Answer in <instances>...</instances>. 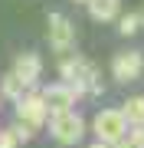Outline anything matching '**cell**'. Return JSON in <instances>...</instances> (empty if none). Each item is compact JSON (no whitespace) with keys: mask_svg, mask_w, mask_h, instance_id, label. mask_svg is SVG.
Returning <instances> with one entry per match:
<instances>
[{"mask_svg":"<svg viewBox=\"0 0 144 148\" xmlns=\"http://www.w3.org/2000/svg\"><path fill=\"white\" fill-rule=\"evenodd\" d=\"M72 3H89V0H72Z\"/></svg>","mask_w":144,"mask_h":148,"instance_id":"cell-18","label":"cell"},{"mask_svg":"<svg viewBox=\"0 0 144 148\" xmlns=\"http://www.w3.org/2000/svg\"><path fill=\"white\" fill-rule=\"evenodd\" d=\"M46 33H49V46L56 53H66L75 43V27H72L69 16H62V13H49V30Z\"/></svg>","mask_w":144,"mask_h":148,"instance_id":"cell-6","label":"cell"},{"mask_svg":"<svg viewBox=\"0 0 144 148\" xmlns=\"http://www.w3.org/2000/svg\"><path fill=\"white\" fill-rule=\"evenodd\" d=\"M49 135L56 138L59 145H79L85 138V119L79 112L66 109V112H53L49 119Z\"/></svg>","mask_w":144,"mask_h":148,"instance_id":"cell-2","label":"cell"},{"mask_svg":"<svg viewBox=\"0 0 144 148\" xmlns=\"http://www.w3.org/2000/svg\"><path fill=\"white\" fill-rule=\"evenodd\" d=\"M138 20H141V27H144V13H138Z\"/></svg>","mask_w":144,"mask_h":148,"instance_id":"cell-17","label":"cell"},{"mask_svg":"<svg viewBox=\"0 0 144 148\" xmlns=\"http://www.w3.org/2000/svg\"><path fill=\"white\" fill-rule=\"evenodd\" d=\"M20 142H16V135L10 132V128H3V132H0V148H16Z\"/></svg>","mask_w":144,"mask_h":148,"instance_id":"cell-14","label":"cell"},{"mask_svg":"<svg viewBox=\"0 0 144 148\" xmlns=\"http://www.w3.org/2000/svg\"><path fill=\"white\" fill-rule=\"evenodd\" d=\"M59 73H62V82L75 86L82 95L85 92H101L105 86H101V73L95 66L89 63L85 56H72V59H62V66H59Z\"/></svg>","mask_w":144,"mask_h":148,"instance_id":"cell-1","label":"cell"},{"mask_svg":"<svg viewBox=\"0 0 144 148\" xmlns=\"http://www.w3.org/2000/svg\"><path fill=\"white\" fill-rule=\"evenodd\" d=\"M23 92H26V89L20 86V79H16L13 73H7L3 79H0V95H7V99H13V102H16V99H20Z\"/></svg>","mask_w":144,"mask_h":148,"instance_id":"cell-11","label":"cell"},{"mask_svg":"<svg viewBox=\"0 0 144 148\" xmlns=\"http://www.w3.org/2000/svg\"><path fill=\"white\" fill-rule=\"evenodd\" d=\"M112 148H134V145H131V142H124V138H118V142H115Z\"/></svg>","mask_w":144,"mask_h":148,"instance_id":"cell-15","label":"cell"},{"mask_svg":"<svg viewBox=\"0 0 144 148\" xmlns=\"http://www.w3.org/2000/svg\"><path fill=\"white\" fill-rule=\"evenodd\" d=\"M141 27V20H138V13H124L121 20H118V30H121V36H134Z\"/></svg>","mask_w":144,"mask_h":148,"instance_id":"cell-12","label":"cell"},{"mask_svg":"<svg viewBox=\"0 0 144 148\" xmlns=\"http://www.w3.org/2000/svg\"><path fill=\"white\" fill-rule=\"evenodd\" d=\"M39 99H43L46 112L53 115V112H66V109H72L75 102L82 99V92L75 89V86H69V82H53V86H46V89L39 92Z\"/></svg>","mask_w":144,"mask_h":148,"instance_id":"cell-4","label":"cell"},{"mask_svg":"<svg viewBox=\"0 0 144 148\" xmlns=\"http://www.w3.org/2000/svg\"><path fill=\"white\" fill-rule=\"evenodd\" d=\"M13 76L20 79L23 89H30V86L39 82V76H43V59H39L36 53H20L13 59Z\"/></svg>","mask_w":144,"mask_h":148,"instance_id":"cell-8","label":"cell"},{"mask_svg":"<svg viewBox=\"0 0 144 148\" xmlns=\"http://www.w3.org/2000/svg\"><path fill=\"white\" fill-rule=\"evenodd\" d=\"M92 128H95V138H98V142L115 145L118 138L128 132V122H124V112L121 109H101L98 115H95V122H92Z\"/></svg>","mask_w":144,"mask_h":148,"instance_id":"cell-3","label":"cell"},{"mask_svg":"<svg viewBox=\"0 0 144 148\" xmlns=\"http://www.w3.org/2000/svg\"><path fill=\"white\" fill-rule=\"evenodd\" d=\"M141 73H144V56L138 53V49L118 53L112 59V76L118 82H134V79H141Z\"/></svg>","mask_w":144,"mask_h":148,"instance_id":"cell-7","label":"cell"},{"mask_svg":"<svg viewBox=\"0 0 144 148\" xmlns=\"http://www.w3.org/2000/svg\"><path fill=\"white\" fill-rule=\"evenodd\" d=\"M118 10H121V0H89V16L95 23H112Z\"/></svg>","mask_w":144,"mask_h":148,"instance_id":"cell-9","label":"cell"},{"mask_svg":"<svg viewBox=\"0 0 144 148\" xmlns=\"http://www.w3.org/2000/svg\"><path fill=\"white\" fill-rule=\"evenodd\" d=\"M121 112H124V122H128V125H144V95L128 99Z\"/></svg>","mask_w":144,"mask_h":148,"instance_id":"cell-10","label":"cell"},{"mask_svg":"<svg viewBox=\"0 0 144 148\" xmlns=\"http://www.w3.org/2000/svg\"><path fill=\"white\" fill-rule=\"evenodd\" d=\"M13 115H16V122H23L26 128L36 132V128L46 125V115H49V112H46V106H43L39 95H33V92L26 95V92H23L20 99H16V112H13Z\"/></svg>","mask_w":144,"mask_h":148,"instance_id":"cell-5","label":"cell"},{"mask_svg":"<svg viewBox=\"0 0 144 148\" xmlns=\"http://www.w3.org/2000/svg\"><path fill=\"white\" fill-rule=\"evenodd\" d=\"M124 142H131L134 148H144V125H128V132L121 135Z\"/></svg>","mask_w":144,"mask_h":148,"instance_id":"cell-13","label":"cell"},{"mask_svg":"<svg viewBox=\"0 0 144 148\" xmlns=\"http://www.w3.org/2000/svg\"><path fill=\"white\" fill-rule=\"evenodd\" d=\"M92 148H112V145H108V142H95V145H92Z\"/></svg>","mask_w":144,"mask_h":148,"instance_id":"cell-16","label":"cell"}]
</instances>
